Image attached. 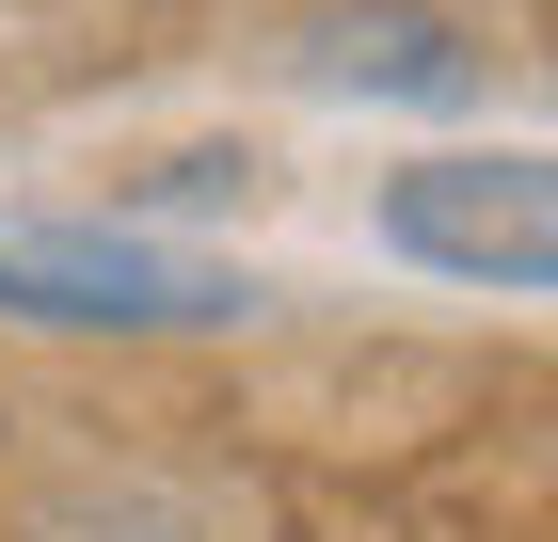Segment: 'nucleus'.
Returning a JSON list of instances; mask_svg holds the SVG:
<instances>
[{
    "label": "nucleus",
    "mask_w": 558,
    "mask_h": 542,
    "mask_svg": "<svg viewBox=\"0 0 558 542\" xmlns=\"http://www.w3.org/2000/svg\"><path fill=\"white\" fill-rule=\"evenodd\" d=\"M0 320H48V335H223V320H256V272L175 255L144 224H0Z\"/></svg>",
    "instance_id": "f257e3e1"
},
{
    "label": "nucleus",
    "mask_w": 558,
    "mask_h": 542,
    "mask_svg": "<svg viewBox=\"0 0 558 542\" xmlns=\"http://www.w3.org/2000/svg\"><path fill=\"white\" fill-rule=\"evenodd\" d=\"M303 81H336V96H478V48L447 16H415V0H351V16L303 33Z\"/></svg>",
    "instance_id": "7ed1b4c3"
},
{
    "label": "nucleus",
    "mask_w": 558,
    "mask_h": 542,
    "mask_svg": "<svg viewBox=\"0 0 558 542\" xmlns=\"http://www.w3.org/2000/svg\"><path fill=\"white\" fill-rule=\"evenodd\" d=\"M384 240L447 288H558V160L526 144H447L384 176Z\"/></svg>",
    "instance_id": "f03ea898"
}]
</instances>
